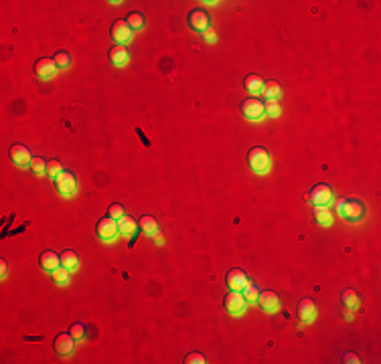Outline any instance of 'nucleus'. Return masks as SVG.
Listing matches in <instances>:
<instances>
[{"label": "nucleus", "mask_w": 381, "mask_h": 364, "mask_svg": "<svg viewBox=\"0 0 381 364\" xmlns=\"http://www.w3.org/2000/svg\"><path fill=\"white\" fill-rule=\"evenodd\" d=\"M345 362H355V364H357V362H361V360H359V356H357V354H345Z\"/></svg>", "instance_id": "e433bc0d"}, {"label": "nucleus", "mask_w": 381, "mask_h": 364, "mask_svg": "<svg viewBox=\"0 0 381 364\" xmlns=\"http://www.w3.org/2000/svg\"><path fill=\"white\" fill-rule=\"evenodd\" d=\"M108 57H110L112 65H116V67H126V65L130 63V53H128L126 45H116V47H112L110 53H108Z\"/></svg>", "instance_id": "dca6fc26"}, {"label": "nucleus", "mask_w": 381, "mask_h": 364, "mask_svg": "<svg viewBox=\"0 0 381 364\" xmlns=\"http://www.w3.org/2000/svg\"><path fill=\"white\" fill-rule=\"evenodd\" d=\"M343 318H345V320H353V310H351V308H345V310H343Z\"/></svg>", "instance_id": "58836bf2"}, {"label": "nucleus", "mask_w": 381, "mask_h": 364, "mask_svg": "<svg viewBox=\"0 0 381 364\" xmlns=\"http://www.w3.org/2000/svg\"><path fill=\"white\" fill-rule=\"evenodd\" d=\"M262 97L264 99H278L280 93H282V87L278 81H264V87H262Z\"/></svg>", "instance_id": "aec40b11"}, {"label": "nucleus", "mask_w": 381, "mask_h": 364, "mask_svg": "<svg viewBox=\"0 0 381 364\" xmlns=\"http://www.w3.org/2000/svg\"><path fill=\"white\" fill-rule=\"evenodd\" d=\"M53 180H55V188H57V192H59L61 196L71 198V196L77 194V178H75L73 172L63 170V172H61L57 178H53Z\"/></svg>", "instance_id": "20e7f679"}, {"label": "nucleus", "mask_w": 381, "mask_h": 364, "mask_svg": "<svg viewBox=\"0 0 381 364\" xmlns=\"http://www.w3.org/2000/svg\"><path fill=\"white\" fill-rule=\"evenodd\" d=\"M69 334L79 342V340H83L85 338V326L81 324V322H75V324H71V328H69Z\"/></svg>", "instance_id": "7c9ffc66"}, {"label": "nucleus", "mask_w": 381, "mask_h": 364, "mask_svg": "<svg viewBox=\"0 0 381 364\" xmlns=\"http://www.w3.org/2000/svg\"><path fill=\"white\" fill-rule=\"evenodd\" d=\"M96 235H98L100 241H104V243H112V241H116L118 235H120V231H118V221L112 219L110 214L104 216V219H100L98 225H96Z\"/></svg>", "instance_id": "7ed1b4c3"}, {"label": "nucleus", "mask_w": 381, "mask_h": 364, "mask_svg": "<svg viewBox=\"0 0 381 364\" xmlns=\"http://www.w3.org/2000/svg\"><path fill=\"white\" fill-rule=\"evenodd\" d=\"M61 172H63V164H61L59 160H49V162H47V174H49L51 178H57Z\"/></svg>", "instance_id": "c756f323"}, {"label": "nucleus", "mask_w": 381, "mask_h": 364, "mask_svg": "<svg viewBox=\"0 0 381 364\" xmlns=\"http://www.w3.org/2000/svg\"><path fill=\"white\" fill-rule=\"evenodd\" d=\"M247 166H249L256 174H268L270 168H272V158H270L268 150L262 148V146H253V148L247 152Z\"/></svg>", "instance_id": "f257e3e1"}, {"label": "nucleus", "mask_w": 381, "mask_h": 364, "mask_svg": "<svg viewBox=\"0 0 381 364\" xmlns=\"http://www.w3.org/2000/svg\"><path fill=\"white\" fill-rule=\"evenodd\" d=\"M339 214H341L345 221H349V223H361V221L365 219L367 210H365V204H363L361 200H357V198H345V202H343Z\"/></svg>", "instance_id": "f03ea898"}, {"label": "nucleus", "mask_w": 381, "mask_h": 364, "mask_svg": "<svg viewBox=\"0 0 381 364\" xmlns=\"http://www.w3.org/2000/svg\"><path fill=\"white\" fill-rule=\"evenodd\" d=\"M241 294H243V298H245L247 304H256V302H258V296H260V289H258V285L249 279V283L241 289Z\"/></svg>", "instance_id": "a878e982"}, {"label": "nucleus", "mask_w": 381, "mask_h": 364, "mask_svg": "<svg viewBox=\"0 0 381 364\" xmlns=\"http://www.w3.org/2000/svg\"><path fill=\"white\" fill-rule=\"evenodd\" d=\"M264 114L268 118H278L282 114V107H280V101L278 99H264Z\"/></svg>", "instance_id": "393cba45"}, {"label": "nucleus", "mask_w": 381, "mask_h": 364, "mask_svg": "<svg viewBox=\"0 0 381 364\" xmlns=\"http://www.w3.org/2000/svg\"><path fill=\"white\" fill-rule=\"evenodd\" d=\"M108 214L112 216V219H122L124 214H126V210H124V206L122 204H118V202H114V204H110V208H108Z\"/></svg>", "instance_id": "473e14b6"}, {"label": "nucleus", "mask_w": 381, "mask_h": 364, "mask_svg": "<svg viewBox=\"0 0 381 364\" xmlns=\"http://www.w3.org/2000/svg\"><path fill=\"white\" fill-rule=\"evenodd\" d=\"M140 231H142L144 235L152 237V235L158 231V223H156V219H154L152 214H144V216L140 219Z\"/></svg>", "instance_id": "5701e85b"}, {"label": "nucleus", "mask_w": 381, "mask_h": 364, "mask_svg": "<svg viewBox=\"0 0 381 364\" xmlns=\"http://www.w3.org/2000/svg\"><path fill=\"white\" fill-rule=\"evenodd\" d=\"M57 71H59V67H57L55 61L49 59V57H43V59H39V61L35 63V73H37V77H41V79H51V77H55Z\"/></svg>", "instance_id": "ddd939ff"}, {"label": "nucleus", "mask_w": 381, "mask_h": 364, "mask_svg": "<svg viewBox=\"0 0 381 364\" xmlns=\"http://www.w3.org/2000/svg\"><path fill=\"white\" fill-rule=\"evenodd\" d=\"M308 198H310V202H312L314 206H329L335 196H333V190H331L329 184L319 182V184H314V186L310 188Z\"/></svg>", "instance_id": "423d86ee"}, {"label": "nucleus", "mask_w": 381, "mask_h": 364, "mask_svg": "<svg viewBox=\"0 0 381 364\" xmlns=\"http://www.w3.org/2000/svg\"><path fill=\"white\" fill-rule=\"evenodd\" d=\"M75 344H77V340H75L71 334H59V336H55V342H53L55 352H57L59 356H69V354H73Z\"/></svg>", "instance_id": "f8f14e48"}, {"label": "nucleus", "mask_w": 381, "mask_h": 364, "mask_svg": "<svg viewBox=\"0 0 381 364\" xmlns=\"http://www.w3.org/2000/svg\"><path fill=\"white\" fill-rule=\"evenodd\" d=\"M41 267L45 271H55L57 267H61V255H57L55 251H45L41 253Z\"/></svg>", "instance_id": "f3484780"}, {"label": "nucleus", "mask_w": 381, "mask_h": 364, "mask_svg": "<svg viewBox=\"0 0 381 364\" xmlns=\"http://www.w3.org/2000/svg\"><path fill=\"white\" fill-rule=\"evenodd\" d=\"M136 227H138V223L130 216V214H124L122 219H118V231H120V235H126V237H132L134 235V231H136Z\"/></svg>", "instance_id": "6ab92c4d"}, {"label": "nucleus", "mask_w": 381, "mask_h": 364, "mask_svg": "<svg viewBox=\"0 0 381 364\" xmlns=\"http://www.w3.org/2000/svg\"><path fill=\"white\" fill-rule=\"evenodd\" d=\"M241 114L245 120L249 122H260L264 120V101L258 99V97H249V99H243L241 101Z\"/></svg>", "instance_id": "39448f33"}, {"label": "nucleus", "mask_w": 381, "mask_h": 364, "mask_svg": "<svg viewBox=\"0 0 381 364\" xmlns=\"http://www.w3.org/2000/svg\"><path fill=\"white\" fill-rule=\"evenodd\" d=\"M225 281H227V287H229L231 292H241V289H243V287L249 283V277L245 275V271H243V269L235 267V269H231V271L227 273Z\"/></svg>", "instance_id": "9b49d317"}, {"label": "nucleus", "mask_w": 381, "mask_h": 364, "mask_svg": "<svg viewBox=\"0 0 381 364\" xmlns=\"http://www.w3.org/2000/svg\"><path fill=\"white\" fill-rule=\"evenodd\" d=\"M185 362H189V364H205V362H207V358H205V356H203L201 352H190V354H187Z\"/></svg>", "instance_id": "72a5a7b5"}, {"label": "nucleus", "mask_w": 381, "mask_h": 364, "mask_svg": "<svg viewBox=\"0 0 381 364\" xmlns=\"http://www.w3.org/2000/svg\"><path fill=\"white\" fill-rule=\"evenodd\" d=\"M61 265L67 267L69 271L77 269V265H79V253H77V251H71V249L63 251V253H61Z\"/></svg>", "instance_id": "412c9836"}, {"label": "nucleus", "mask_w": 381, "mask_h": 364, "mask_svg": "<svg viewBox=\"0 0 381 364\" xmlns=\"http://www.w3.org/2000/svg\"><path fill=\"white\" fill-rule=\"evenodd\" d=\"M132 28L128 26V22H126V18H118L114 24H112V37H114V41L118 43V45H128L130 41H132Z\"/></svg>", "instance_id": "1a4fd4ad"}, {"label": "nucleus", "mask_w": 381, "mask_h": 364, "mask_svg": "<svg viewBox=\"0 0 381 364\" xmlns=\"http://www.w3.org/2000/svg\"><path fill=\"white\" fill-rule=\"evenodd\" d=\"M187 22L193 30H199V32H205L207 28H211V16L203 8H193L187 16Z\"/></svg>", "instance_id": "6e6552de"}, {"label": "nucleus", "mask_w": 381, "mask_h": 364, "mask_svg": "<svg viewBox=\"0 0 381 364\" xmlns=\"http://www.w3.org/2000/svg\"><path fill=\"white\" fill-rule=\"evenodd\" d=\"M126 22H128V26H130L132 30H142L144 24H146V18H144L142 12H130V14L126 16Z\"/></svg>", "instance_id": "b1692460"}, {"label": "nucleus", "mask_w": 381, "mask_h": 364, "mask_svg": "<svg viewBox=\"0 0 381 364\" xmlns=\"http://www.w3.org/2000/svg\"><path fill=\"white\" fill-rule=\"evenodd\" d=\"M30 170L41 176V174L47 172V162H45L43 158H33V160H30Z\"/></svg>", "instance_id": "2f4dec72"}, {"label": "nucleus", "mask_w": 381, "mask_h": 364, "mask_svg": "<svg viewBox=\"0 0 381 364\" xmlns=\"http://www.w3.org/2000/svg\"><path fill=\"white\" fill-rule=\"evenodd\" d=\"M8 156H10V160L16 166H30V160H33L30 150L26 146H22V144H12L8 148Z\"/></svg>", "instance_id": "9d476101"}, {"label": "nucleus", "mask_w": 381, "mask_h": 364, "mask_svg": "<svg viewBox=\"0 0 381 364\" xmlns=\"http://www.w3.org/2000/svg\"><path fill=\"white\" fill-rule=\"evenodd\" d=\"M341 300H343V306H345V308L355 310V308L359 306V296H357L355 289H345L343 296H341Z\"/></svg>", "instance_id": "bb28decb"}, {"label": "nucleus", "mask_w": 381, "mask_h": 364, "mask_svg": "<svg viewBox=\"0 0 381 364\" xmlns=\"http://www.w3.org/2000/svg\"><path fill=\"white\" fill-rule=\"evenodd\" d=\"M53 61H55V65L59 67V69H67V67H71V55L67 53V51H57L55 53V57H53Z\"/></svg>", "instance_id": "cd10ccee"}, {"label": "nucleus", "mask_w": 381, "mask_h": 364, "mask_svg": "<svg viewBox=\"0 0 381 364\" xmlns=\"http://www.w3.org/2000/svg\"><path fill=\"white\" fill-rule=\"evenodd\" d=\"M298 320L302 322V324H308V322H312L314 318H316V306H314V302L312 300H308V298H304V300H300L298 302Z\"/></svg>", "instance_id": "2eb2a0df"}, {"label": "nucleus", "mask_w": 381, "mask_h": 364, "mask_svg": "<svg viewBox=\"0 0 381 364\" xmlns=\"http://www.w3.org/2000/svg\"><path fill=\"white\" fill-rule=\"evenodd\" d=\"M258 306H260L264 312H268V314H276V312L280 310V300H278V296H276L274 292H260V296H258Z\"/></svg>", "instance_id": "4468645a"}, {"label": "nucleus", "mask_w": 381, "mask_h": 364, "mask_svg": "<svg viewBox=\"0 0 381 364\" xmlns=\"http://www.w3.org/2000/svg\"><path fill=\"white\" fill-rule=\"evenodd\" d=\"M243 85H245V89H247L249 93H253V95H258V93L262 91V87H264V79H262L260 75H256V73H251V75H247V77H245V81H243Z\"/></svg>", "instance_id": "4be33fe9"}, {"label": "nucleus", "mask_w": 381, "mask_h": 364, "mask_svg": "<svg viewBox=\"0 0 381 364\" xmlns=\"http://www.w3.org/2000/svg\"><path fill=\"white\" fill-rule=\"evenodd\" d=\"M203 39H205L207 43H215V41H217V34H215L213 28H207V30L203 32Z\"/></svg>", "instance_id": "f704fd0d"}, {"label": "nucleus", "mask_w": 381, "mask_h": 364, "mask_svg": "<svg viewBox=\"0 0 381 364\" xmlns=\"http://www.w3.org/2000/svg\"><path fill=\"white\" fill-rule=\"evenodd\" d=\"M312 214H314V221L321 227H331L333 225V212H331L329 206H314Z\"/></svg>", "instance_id": "a211bd4d"}, {"label": "nucleus", "mask_w": 381, "mask_h": 364, "mask_svg": "<svg viewBox=\"0 0 381 364\" xmlns=\"http://www.w3.org/2000/svg\"><path fill=\"white\" fill-rule=\"evenodd\" d=\"M0 277H2V279H6V277H8V263H6L4 259L0 261Z\"/></svg>", "instance_id": "c9c22d12"}, {"label": "nucleus", "mask_w": 381, "mask_h": 364, "mask_svg": "<svg viewBox=\"0 0 381 364\" xmlns=\"http://www.w3.org/2000/svg\"><path fill=\"white\" fill-rule=\"evenodd\" d=\"M152 239H154L158 245H163V243H165V237H163V233H161V231H156V233L152 235Z\"/></svg>", "instance_id": "4c0bfd02"}, {"label": "nucleus", "mask_w": 381, "mask_h": 364, "mask_svg": "<svg viewBox=\"0 0 381 364\" xmlns=\"http://www.w3.org/2000/svg\"><path fill=\"white\" fill-rule=\"evenodd\" d=\"M223 306H225V310H227L231 316H241V314L245 312L247 302H245V298H243L241 292H229V294L225 296V300H223Z\"/></svg>", "instance_id": "0eeeda50"}, {"label": "nucleus", "mask_w": 381, "mask_h": 364, "mask_svg": "<svg viewBox=\"0 0 381 364\" xmlns=\"http://www.w3.org/2000/svg\"><path fill=\"white\" fill-rule=\"evenodd\" d=\"M51 275H53V281L57 283V285H65L67 281H69V269L67 267H57L55 271H51Z\"/></svg>", "instance_id": "c85d7f7f"}]
</instances>
